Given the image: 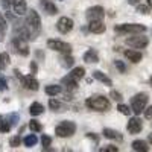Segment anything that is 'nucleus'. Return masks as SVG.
Instances as JSON below:
<instances>
[{
  "label": "nucleus",
  "instance_id": "nucleus-1",
  "mask_svg": "<svg viewBox=\"0 0 152 152\" xmlns=\"http://www.w3.org/2000/svg\"><path fill=\"white\" fill-rule=\"evenodd\" d=\"M26 26H28V31H29V35H31V40H37L38 35L41 34V18H40V14L35 11V9H29L26 12Z\"/></svg>",
  "mask_w": 152,
  "mask_h": 152
},
{
  "label": "nucleus",
  "instance_id": "nucleus-2",
  "mask_svg": "<svg viewBox=\"0 0 152 152\" xmlns=\"http://www.w3.org/2000/svg\"><path fill=\"white\" fill-rule=\"evenodd\" d=\"M87 107L93 110V111H99V113H104V111H108L111 104L110 100L105 97V96H91L87 99Z\"/></svg>",
  "mask_w": 152,
  "mask_h": 152
},
{
  "label": "nucleus",
  "instance_id": "nucleus-3",
  "mask_svg": "<svg viewBox=\"0 0 152 152\" xmlns=\"http://www.w3.org/2000/svg\"><path fill=\"white\" fill-rule=\"evenodd\" d=\"M148 100H149V96L146 93H137L131 99V110L135 116H138V114H142L145 111V108L148 107Z\"/></svg>",
  "mask_w": 152,
  "mask_h": 152
},
{
  "label": "nucleus",
  "instance_id": "nucleus-4",
  "mask_svg": "<svg viewBox=\"0 0 152 152\" xmlns=\"http://www.w3.org/2000/svg\"><path fill=\"white\" fill-rule=\"evenodd\" d=\"M114 31L119 34H145L146 32V26L140 23H123V24H117L114 26Z\"/></svg>",
  "mask_w": 152,
  "mask_h": 152
},
{
  "label": "nucleus",
  "instance_id": "nucleus-5",
  "mask_svg": "<svg viewBox=\"0 0 152 152\" xmlns=\"http://www.w3.org/2000/svg\"><path fill=\"white\" fill-rule=\"evenodd\" d=\"M76 132V125L70 120H64V122H61L56 128H55V134L56 137L59 138H69L72 137L73 134Z\"/></svg>",
  "mask_w": 152,
  "mask_h": 152
},
{
  "label": "nucleus",
  "instance_id": "nucleus-6",
  "mask_svg": "<svg viewBox=\"0 0 152 152\" xmlns=\"http://www.w3.org/2000/svg\"><path fill=\"white\" fill-rule=\"evenodd\" d=\"M11 49L14 50L15 53L21 55V56H28L29 55V46H28V41L21 37H14L11 41Z\"/></svg>",
  "mask_w": 152,
  "mask_h": 152
},
{
  "label": "nucleus",
  "instance_id": "nucleus-7",
  "mask_svg": "<svg viewBox=\"0 0 152 152\" xmlns=\"http://www.w3.org/2000/svg\"><path fill=\"white\" fill-rule=\"evenodd\" d=\"M125 43L132 49H145L149 44V38L142 35V34H132V37L126 38Z\"/></svg>",
  "mask_w": 152,
  "mask_h": 152
},
{
  "label": "nucleus",
  "instance_id": "nucleus-8",
  "mask_svg": "<svg viewBox=\"0 0 152 152\" xmlns=\"http://www.w3.org/2000/svg\"><path fill=\"white\" fill-rule=\"evenodd\" d=\"M47 47L50 50L59 52V53H72V46L66 41H61V40H49Z\"/></svg>",
  "mask_w": 152,
  "mask_h": 152
},
{
  "label": "nucleus",
  "instance_id": "nucleus-9",
  "mask_svg": "<svg viewBox=\"0 0 152 152\" xmlns=\"http://www.w3.org/2000/svg\"><path fill=\"white\" fill-rule=\"evenodd\" d=\"M85 17L88 21H94V20H104L105 17V9L102 6H91L88 8L85 12Z\"/></svg>",
  "mask_w": 152,
  "mask_h": 152
},
{
  "label": "nucleus",
  "instance_id": "nucleus-10",
  "mask_svg": "<svg viewBox=\"0 0 152 152\" xmlns=\"http://www.w3.org/2000/svg\"><path fill=\"white\" fill-rule=\"evenodd\" d=\"M56 29L61 34H69L73 29V20L69 18V17H61L56 23Z\"/></svg>",
  "mask_w": 152,
  "mask_h": 152
},
{
  "label": "nucleus",
  "instance_id": "nucleus-11",
  "mask_svg": "<svg viewBox=\"0 0 152 152\" xmlns=\"http://www.w3.org/2000/svg\"><path fill=\"white\" fill-rule=\"evenodd\" d=\"M126 129H128V132H131V134H138L143 129V122L138 117H132V119H129L128 125H126Z\"/></svg>",
  "mask_w": 152,
  "mask_h": 152
},
{
  "label": "nucleus",
  "instance_id": "nucleus-12",
  "mask_svg": "<svg viewBox=\"0 0 152 152\" xmlns=\"http://www.w3.org/2000/svg\"><path fill=\"white\" fill-rule=\"evenodd\" d=\"M20 81L23 82V85L28 88V90H32V91H37L38 88H40V84L38 81L34 78V75H29V76H21Z\"/></svg>",
  "mask_w": 152,
  "mask_h": 152
},
{
  "label": "nucleus",
  "instance_id": "nucleus-13",
  "mask_svg": "<svg viewBox=\"0 0 152 152\" xmlns=\"http://www.w3.org/2000/svg\"><path fill=\"white\" fill-rule=\"evenodd\" d=\"M123 55H125L126 59L131 61V62H134V64H138V62L142 61V58H143V55H142L140 50H135V49H128V50H125Z\"/></svg>",
  "mask_w": 152,
  "mask_h": 152
},
{
  "label": "nucleus",
  "instance_id": "nucleus-14",
  "mask_svg": "<svg viewBox=\"0 0 152 152\" xmlns=\"http://www.w3.org/2000/svg\"><path fill=\"white\" fill-rule=\"evenodd\" d=\"M12 8L17 15H23L28 12V2L26 0H14L12 2Z\"/></svg>",
  "mask_w": 152,
  "mask_h": 152
},
{
  "label": "nucleus",
  "instance_id": "nucleus-15",
  "mask_svg": "<svg viewBox=\"0 0 152 152\" xmlns=\"http://www.w3.org/2000/svg\"><path fill=\"white\" fill-rule=\"evenodd\" d=\"M105 29L107 28L102 20H94V21H90V24H88V31L91 34H104Z\"/></svg>",
  "mask_w": 152,
  "mask_h": 152
},
{
  "label": "nucleus",
  "instance_id": "nucleus-16",
  "mask_svg": "<svg viewBox=\"0 0 152 152\" xmlns=\"http://www.w3.org/2000/svg\"><path fill=\"white\" fill-rule=\"evenodd\" d=\"M102 134H104V137L110 138V140H114V142H123V135H122L119 131H116V129L105 128V129L102 131Z\"/></svg>",
  "mask_w": 152,
  "mask_h": 152
},
{
  "label": "nucleus",
  "instance_id": "nucleus-17",
  "mask_svg": "<svg viewBox=\"0 0 152 152\" xmlns=\"http://www.w3.org/2000/svg\"><path fill=\"white\" fill-rule=\"evenodd\" d=\"M61 85H64L67 90H76V88H78V81H76L72 75H69V76H64V78L61 79Z\"/></svg>",
  "mask_w": 152,
  "mask_h": 152
},
{
  "label": "nucleus",
  "instance_id": "nucleus-18",
  "mask_svg": "<svg viewBox=\"0 0 152 152\" xmlns=\"http://www.w3.org/2000/svg\"><path fill=\"white\" fill-rule=\"evenodd\" d=\"M82 58H84L85 62H88V64H93V62L96 64V62H99V55H97V52L94 49H88Z\"/></svg>",
  "mask_w": 152,
  "mask_h": 152
},
{
  "label": "nucleus",
  "instance_id": "nucleus-19",
  "mask_svg": "<svg viewBox=\"0 0 152 152\" xmlns=\"http://www.w3.org/2000/svg\"><path fill=\"white\" fill-rule=\"evenodd\" d=\"M93 78H94L96 81H99V82H102V84L108 85V87H111V85H113V81H111V78H108V76H107L105 73H102L100 70H96V72H93Z\"/></svg>",
  "mask_w": 152,
  "mask_h": 152
},
{
  "label": "nucleus",
  "instance_id": "nucleus-20",
  "mask_svg": "<svg viewBox=\"0 0 152 152\" xmlns=\"http://www.w3.org/2000/svg\"><path fill=\"white\" fill-rule=\"evenodd\" d=\"M59 64L64 67V69H70V67H73V64H75V58H73L70 53H62L61 58H59Z\"/></svg>",
  "mask_w": 152,
  "mask_h": 152
},
{
  "label": "nucleus",
  "instance_id": "nucleus-21",
  "mask_svg": "<svg viewBox=\"0 0 152 152\" xmlns=\"http://www.w3.org/2000/svg\"><path fill=\"white\" fill-rule=\"evenodd\" d=\"M29 113H31V116H34V117L41 116V114L44 113V107H43L40 102H34V104L29 107Z\"/></svg>",
  "mask_w": 152,
  "mask_h": 152
},
{
  "label": "nucleus",
  "instance_id": "nucleus-22",
  "mask_svg": "<svg viewBox=\"0 0 152 152\" xmlns=\"http://www.w3.org/2000/svg\"><path fill=\"white\" fill-rule=\"evenodd\" d=\"M131 146H132V149L137 151V152H148V151H149V146H148V143H146L145 140H134Z\"/></svg>",
  "mask_w": 152,
  "mask_h": 152
},
{
  "label": "nucleus",
  "instance_id": "nucleus-23",
  "mask_svg": "<svg viewBox=\"0 0 152 152\" xmlns=\"http://www.w3.org/2000/svg\"><path fill=\"white\" fill-rule=\"evenodd\" d=\"M61 91H62V87H61V85H55V84L47 85V87L44 88V93H46L47 96H58Z\"/></svg>",
  "mask_w": 152,
  "mask_h": 152
},
{
  "label": "nucleus",
  "instance_id": "nucleus-24",
  "mask_svg": "<svg viewBox=\"0 0 152 152\" xmlns=\"http://www.w3.org/2000/svg\"><path fill=\"white\" fill-rule=\"evenodd\" d=\"M37 142H38V138H37L35 132H34V134H29V135H26V137L23 138V145L26 146V148H32V146H35Z\"/></svg>",
  "mask_w": 152,
  "mask_h": 152
},
{
  "label": "nucleus",
  "instance_id": "nucleus-25",
  "mask_svg": "<svg viewBox=\"0 0 152 152\" xmlns=\"http://www.w3.org/2000/svg\"><path fill=\"white\" fill-rule=\"evenodd\" d=\"M6 29H8V24H6V20L3 17V14L0 12V43L5 40V35H6Z\"/></svg>",
  "mask_w": 152,
  "mask_h": 152
},
{
  "label": "nucleus",
  "instance_id": "nucleus-26",
  "mask_svg": "<svg viewBox=\"0 0 152 152\" xmlns=\"http://www.w3.org/2000/svg\"><path fill=\"white\" fill-rule=\"evenodd\" d=\"M70 75L73 76L76 81H81L84 76H85V69H84V67H75V69L70 72Z\"/></svg>",
  "mask_w": 152,
  "mask_h": 152
},
{
  "label": "nucleus",
  "instance_id": "nucleus-27",
  "mask_svg": "<svg viewBox=\"0 0 152 152\" xmlns=\"http://www.w3.org/2000/svg\"><path fill=\"white\" fill-rule=\"evenodd\" d=\"M43 8H44V11L47 12L49 15H55L56 12H58V8L52 2H43Z\"/></svg>",
  "mask_w": 152,
  "mask_h": 152
},
{
  "label": "nucleus",
  "instance_id": "nucleus-28",
  "mask_svg": "<svg viewBox=\"0 0 152 152\" xmlns=\"http://www.w3.org/2000/svg\"><path fill=\"white\" fill-rule=\"evenodd\" d=\"M29 129H31L32 132H41V131H43V126H41V123L38 122V120L32 119V120L29 122Z\"/></svg>",
  "mask_w": 152,
  "mask_h": 152
},
{
  "label": "nucleus",
  "instance_id": "nucleus-29",
  "mask_svg": "<svg viewBox=\"0 0 152 152\" xmlns=\"http://www.w3.org/2000/svg\"><path fill=\"white\" fill-rule=\"evenodd\" d=\"M49 108L52 111H64L62 110V104L59 102V100H56V99H50L49 100Z\"/></svg>",
  "mask_w": 152,
  "mask_h": 152
},
{
  "label": "nucleus",
  "instance_id": "nucleus-30",
  "mask_svg": "<svg viewBox=\"0 0 152 152\" xmlns=\"http://www.w3.org/2000/svg\"><path fill=\"white\" fill-rule=\"evenodd\" d=\"M117 111H119L120 114H123V116H131V113H132L131 107L125 105V104H119V105H117Z\"/></svg>",
  "mask_w": 152,
  "mask_h": 152
},
{
  "label": "nucleus",
  "instance_id": "nucleus-31",
  "mask_svg": "<svg viewBox=\"0 0 152 152\" xmlns=\"http://www.w3.org/2000/svg\"><path fill=\"white\" fill-rule=\"evenodd\" d=\"M12 128V123H9V120H2L0 122V132H9Z\"/></svg>",
  "mask_w": 152,
  "mask_h": 152
},
{
  "label": "nucleus",
  "instance_id": "nucleus-32",
  "mask_svg": "<svg viewBox=\"0 0 152 152\" xmlns=\"http://www.w3.org/2000/svg\"><path fill=\"white\" fill-rule=\"evenodd\" d=\"M20 145H21V135H14V137H11L9 146H12V148H18Z\"/></svg>",
  "mask_w": 152,
  "mask_h": 152
},
{
  "label": "nucleus",
  "instance_id": "nucleus-33",
  "mask_svg": "<svg viewBox=\"0 0 152 152\" xmlns=\"http://www.w3.org/2000/svg\"><path fill=\"white\" fill-rule=\"evenodd\" d=\"M114 66H116V69L119 70V73H126V66L125 62L120 61V59H114Z\"/></svg>",
  "mask_w": 152,
  "mask_h": 152
},
{
  "label": "nucleus",
  "instance_id": "nucleus-34",
  "mask_svg": "<svg viewBox=\"0 0 152 152\" xmlns=\"http://www.w3.org/2000/svg\"><path fill=\"white\" fill-rule=\"evenodd\" d=\"M149 11H151V6L148 3L146 5H137V12H138V14L146 15V14H149Z\"/></svg>",
  "mask_w": 152,
  "mask_h": 152
},
{
  "label": "nucleus",
  "instance_id": "nucleus-35",
  "mask_svg": "<svg viewBox=\"0 0 152 152\" xmlns=\"http://www.w3.org/2000/svg\"><path fill=\"white\" fill-rule=\"evenodd\" d=\"M110 97H111L113 100H117V102H122V99H123L122 93L117 91V90H111V91H110Z\"/></svg>",
  "mask_w": 152,
  "mask_h": 152
},
{
  "label": "nucleus",
  "instance_id": "nucleus-36",
  "mask_svg": "<svg viewBox=\"0 0 152 152\" xmlns=\"http://www.w3.org/2000/svg\"><path fill=\"white\" fill-rule=\"evenodd\" d=\"M41 143H43V146H44L43 149H46V148H49L50 145H52V138H50L49 135H46V134H44V135L41 137Z\"/></svg>",
  "mask_w": 152,
  "mask_h": 152
},
{
  "label": "nucleus",
  "instance_id": "nucleus-37",
  "mask_svg": "<svg viewBox=\"0 0 152 152\" xmlns=\"http://www.w3.org/2000/svg\"><path fill=\"white\" fill-rule=\"evenodd\" d=\"M100 151H102V152H119V148L117 146H113V145H108V146L102 148Z\"/></svg>",
  "mask_w": 152,
  "mask_h": 152
},
{
  "label": "nucleus",
  "instance_id": "nucleus-38",
  "mask_svg": "<svg viewBox=\"0 0 152 152\" xmlns=\"http://www.w3.org/2000/svg\"><path fill=\"white\" fill-rule=\"evenodd\" d=\"M5 90H8V82L3 76H0V91H5Z\"/></svg>",
  "mask_w": 152,
  "mask_h": 152
},
{
  "label": "nucleus",
  "instance_id": "nucleus-39",
  "mask_svg": "<svg viewBox=\"0 0 152 152\" xmlns=\"http://www.w3.org/2000/svg\"><path fill=\"white\" fill-rule=\"evenodd\" d=\"M143 113H145V117H146L148 120H152V105H151V107H146Z\"/></svg>",
  "mask_w": 152,
  "mask_h": 152
},
{
  "label": "nucleus",
  "instance_id": "nucleus-40",
  "mask_svg": "<svg viewBox=\"0 0 152 152\" xmlns=\"http://www.w3.org/2000/svg\"><path fill=\"white\" fill-rule=\"evenodd\" d=\"M12 2H14V0H2L0 3H2V8L3 9H9L12 6Z\"/></svg>",
  "mask_w": 152,
  "mask_h": 152
},
{
  "label": "nucleus",
  "instance_id": "nucleus-41",
  "mask_svg": "<svg viewBox=\"0 0 152 152\" xmlns=\"http://www.w3.org/2000/svg\"><path fill=\"white\" fill-rule=\"evenodd\" d=\"M2 61H3V66L6 67L9 64V53H2Z\"/></svg>",
  "mask_w": 152,
  "mask_h": 152
},
{
  "label": "nucleus",
  "instance_id": "nucleus-42",
  "mask_svg": "<svg viewBox=\"0 0 152 152\" xmlns=\"http://www.w3.org/2000/svg\"><path fill=\"white\" fill-rule=\"evenodd\" d=\"M87 137H88V138H91V140H93L96 145L99 143V137H97V135H94V134H91V132H88V134H87Z\"/></svg>",
  "mask_w": 152,
  "mask_h": 152
},
{
  "label": "nucleus",
  "instance_id": "nucleus-43",
  "mask_svg": "<svg viewBox=\"0 0 152 152\" xmlns=\"http://www.w3.org/2000/svg\"><path fill=\"white\" fill-rule=\"evenodd\" d=\"M37 72H38V66H37V62L34 61V62H31V73L35 75Z\"/></svg>",
  "mask_w": 152,
  "mask_h": 152
},
{
  "label": "nucleus",
  "instance_id": "nucleus-44",
  "mask_svg": "<svg viewBox=\"0 0 152 152\" xmlns=\"http://www.w3.org/2000/svg\"><path fill=\"white\" fill-rule=\"evenodd\" d=\"M17 122H18V116H17V114H12V116H11V123L15 125Z\"/></svg>",
  "mask_w": 152,
  "mask_h": 152
},
{
  "label": "nucleus",
  "instance_id": "nucleus-45",
  "mask_svg": "<svg viewBox=\"0 0 152 152\" xmlns=\"http://www.w3.org/2000/svg\"><path fill=\"white\" fill-rule=\"evenodd\" d=\"M5 69V66H3V61H2V53H0V72H2Z\"/></svg>",
  "mask_w": 152,
  "mask_h": 152
},
{
  "label": "nucleus",
  "instance_id": "nucleus-46",
  "mask_svg": "<svg viewBox=\"0 0 152 152\" xmlns=\"http://www.w3.org/2000/svg\"><path fill=\"white\" fill-rule=\"evenodd\" d=\"M138 2H140V0H128L129 5H138Z\"/></svg>",
  "mask_w": 152,
  "mask_h": 152
},
{
  "label": "nucleus",
  "instance_id": "nucleus-47",
  "mask_svg": "<svg viewBox=\"0 0 152 152\" xmlns=\"http://www.w3.org/2000/svg\"><path fill=\"white\" fill-rule=\"evenodd\" d=\"M148 143L152 146V134H149V135H148Z\"/></svg>",
  "mask_w": 152,
  "mask_h": 152
},
{
  "label": "nucleus",
  "instance_id": "nucleus-48",
  "mask_svg": "<svg viewBox=\"0 0 152 152\" xmlns=\"http://www.w3.org/2000/svg\"><path fill=\"white\" fill-rule=\"evenodd\" d=\"M148 5H149V6L152 8V0H148Z\"/></svg>",
  "mask_w": 152,
  "mask_h": 152
},
{
  "label": "nucleus",
  "instance_id": "nucleus-49",
  "mask_svg": "<svg viewBox=\"0 0 152 152\" xmlns=\"http://www.w3.org/2000/svg\"><path fill=\"white\" fill-rule=\"evenodd\" d=\"M151 87H152V78H151Z\"/></svg>",
  "mask_w": 152,
  "mask_h": 152
}]
</instances>
